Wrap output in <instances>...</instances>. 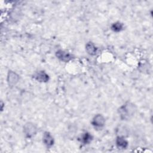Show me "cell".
I'll use <instances>...</instances> for the list:
<instances>
[{
    "label": "cell",
    "instance_id": "3957f363",
    "mask_svg": "<svg viewBox=\"0 0 153 153\" xmlns=\"http://www.w3.org/2000/svg\"><path fill=\"white\" fill-rule=\"evenodd\" d=\"M19 76L15 72L9 71L7 75V82L10 87L14 86L19 81Z\"/></svg>",
    "mask_w": 153,
    "mask_h": 153
},
{
    "label": "cell",
    "instance_id": "30bf717a",
    "mask_svg": "<svg viewBox=\"0 0 153 153\" xmlns=\"http://www.w3.org/2000/svg\"><path fill=\"white\" fill-rule=\"evenodd\" d=\"M123 25L120 22H115L111 26V29L115 32H119L123 29Z\"/></svg>",
    "mask_w": 153,
    "mask_h": 153
},
{
    "label": "cell",
    "instance_id": "8fae6325",
    "mask_svg": "<svg viewBox=\"0 0 153 153\" xmlns=\"http://www.w3.org/2000/svg\"><path fill=\"white\" fill-rule=\"evenodd\" d=\"M92 136L88 133H85L81 137V142L84 144L89 143L92 140Z\"/></svg>",
    "mask_w": 153,
    "mask_h": 153
},
{
    "label": "cell",
    "instance_id": "5b68a950",
    "mask_svg": "<svg viewBox=\"0 0 153 153\" xmlns=\"http://www.w3.org/2000/svg\"><path fill=\"white\" fill-rule=\"evenodd\" d=\"M56 56L59 60L65 62H68L72 59L71 54L62 50L57 51L56 53Z\"/></svg>",
    "mask_w": 153,
    "mask_h": 153
},
{
    "label": "cell",
    "instance_id": "6da1fadb",
    "mask_svg": "<svg viewBox=\"0 0 153 153\" xmlns=\"http://www.w3.org/2000/svg\"><path fill=\"white\" fill-rule=\"evenodd\" d=\"M136 110V106L133 103L127 102L118 109L120 117L123 120H127L134 114Z\"/></svg>",
    "mask_w": 153,
    "mask_h": 153
},
{
    "label": "cell",
    "instance_id": "52a82bcc",
    "mask_svg": "<svg viewBox=\"0 0 153 153\" xmlns=\"http://www.w3.org/2000/svg\"><path fill=\"white\" fill-rule=\"evenodd\" d=\"M42 140H43V142H44V145L47 148H50V147L52 146L54 144L53 137L51 135V134L48 131L44 132V135H43V137H42Z\"/></svg>",
    "mask_w": 153,
    "mask_h": 153
},
{
    "label": "cell",
    "instance_id": "7a4b0ae2",
    "mask_svg": "<svg viewBox=\"0 0 153 153\" xmlns=\"http://www.w3.org/2000/svg\"><path fill=\"white\" fill-rule=\"evenodd\" d=\"M23 131L27 137L31 138L36 134L37 128L33 123H27L23 127Z\"/></svg>",
    "mask_w": 153,
    "mask_h": 153
},
{
    "label": "cell",
    "instance_id": "ba28073f",
    "mask_svg": "<svg viewBox=\"0 0 153 153\" xmlns=\"http://www.w3.org/2000/svg\"><path fill=\"white\" fill-rule=\"evenodd\" d=\"M116 145L120 149H126L128 146V142L124 136H119L116 139Z\"/></svg>",
    "mask_w": 153,
    "mask_h": 153
},
{
    "label": "cell",
    "instance_id": "9c48e42d",
    "mask_svg": "<svg viewBox=\"0 0 153 153\" xmlns=\"http://www.w3.org/2000/svg\"><path fill=\"white\" fill-rule=\"evenodd\" d=\"M85 50L88 54L91 56H94L96 54L97 48L93 42H89L86 44Z\"/></svg>",
    "mask_w": 153,
    "mask_h": 153
},
{
    "label": "cell",
    "instance_id": "277c9868",
    "mask_svg": "<svg viewBox=\"0 0 153 153\" xmlns=\"http://www.w3.org/2000/svg\"><path fill=\"white\" fill-rule=\"evenodd\" d=\"M105 119L101 114H97L92 120L91 124L95 127H102L105 125Z\"/></svg>",
    "mask_w": 153,
    "mask_h": 153
},
{
    "label": "cell",
    "instance_id": "8992f818",
    "mask_svg": "<svg viewBox=\"0 0 153 153\" xmlns=\"http://www.w3.org/2000/svg\"><path fill=\"white\" fill-rule=\"evenodd\" d=\"M33 78L39 82H47L49 79L48 75L43 71H40L39 72H36L33 75Z\"/></svg>",
    "mask_w": 153,
    "mask_h": 153
}]
</instances>
